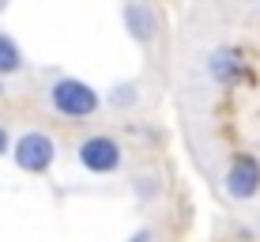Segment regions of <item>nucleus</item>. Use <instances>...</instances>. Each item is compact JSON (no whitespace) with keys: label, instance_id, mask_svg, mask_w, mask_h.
<instances>
[{"label":"nucleus","instance_id":"nucleus-5","mask_svg":"<svg viewBox=\"0 0 260 242\" xmlns=\"http://www.w3.org/2000/svg\"><path fill=\"white\" fill-rule=\"evenodd\" d=\"M208 76L215 79V84H222V87L241 84V79H245V61H241V53L230 49V46L215 49L208 57Z\"/></svg>","mask_w":260,"mask_h":242},{"label":"nucleus","instance_id":"nucleus-9","mask_svg":"<svg viewBox=\"0 0 260 242\" xmlns=\"http://www.w3.org/2000/svg\"><path fill=\"white\" fill-rule=\"evenodd\" d=\"M4 151H12V137H8V129L0 125V155H4Z\"/></svg>","mask_w":260,"mask_h":242},{"label":"nucleus","instance_id":"nucleus-3","mask_svg":"<svg viewBox=\"0 0 260 242\" xmlns=\"http://www.w3.org/2000/svg\"><path fill=\"white\" fill-rule=\"evenodd\" d=\"M79 163H83V170H91V174H113V170L121 167V144L113 137H87L83 144L76 148Z\"/></svg>","mask_w":260,"mask_h":242},{"label":"nucleus","instance_id":"nucleus-4","mask_svg":"<svg viewBox=\"0 0 260 242\" xmlns=\"http://www.w3.org/2000/svg\"><path fill=\"white\" fill-rule=\"evenodd\" d=\"M222 185H226V193L234 197V201H249V197L260 193V163L253 155H238L234 163H230L226 178H222Z\"/></svg>","mask_w":260,"mask_h":242},{"label":"nucleus","instance_id":"nucleus-1","mask_svg":"<svg viewBox=\"0 0 260 242\" xmlns=\"http://www.w3.org/2000/svg\"><path fill=\"white\" fill-rule=\"evenodd\" d=\"M49 102H53V110H57L60 118L83 121V118H91V114L98 110L102 98H98V91L91 84H83V79H76V76H64V79H53Z\"/></svg>","mask_w":260,"mask_h":242},{"label":"nucleus","instance_id":"nucleus-11","mask_svg":"<svg viewBox=\"0 0 260 242\" xmlns=\"http://www.w3.org/2000/svg\"><path fill=\"white\" fill-rule=\"evenodd\" d=\"M0 95H4V84H0Z\"/></svg>","mask_w":260,"mask_h":242},{"label":"nucleus","instance_id":"nucleus-8","mask_svg":"<svg viewBox=\"0 0 260 242\" xmlns=\"http://www.w3.org/2000/svg\"><path fill=\"white\" fill-rule=\"evenodd\" d=\"M132 102H136L132 87H117V95H113V106H132Z\"/></svg>","mask_w":260,"mask_h":242},{"label":"nucleus","instance_id":"nucleus-10","mask_svg":"<svg viewBox=\"0 0 260 242\" xmlns=\"http://www.w3.org/2000/svg\"><path fill=\"white\" fill-rule=\"evenodd\" d=\"M4 8H8V0H0V12H4Z\"/></svg>","mask_w":260,"mask_h":242},{"label":"nucleus","instance_id":"nucleus-2","mask_svg":"<svg viewBox=\"0 0 260 242\" xmlns=\"http://www.w3.org/2000/svg\"><path fill=\"white\" fill-rule=\"evenodd\" d=\"M12 159L15 167L26 170V174H46L53 167V159H57V140L49 137V132H23L19 140L12 144Z\"/></svg>","mask_w":260,"mask_h":242},{"label":"nucleus","instance_id":"nucleus-6","mask_svg":"<svg viewBox=\"0 0 260 242\" xmlns=\"http://www.w3.org/2000/svg\"><path fill=\"white\" fill-rule=\"evenodd\" d=\"M124 31L132 34L136 42H151L158 34V15L151 4H143V0H128L124 4Z\"/></svg>","mask_w":260,"mask_h":242},{"label":"nucleus","instance_id":"nucleus-7","mask_svg":"<svg viewBox=\"0 0 260 242\" xmlns=\"http://www.w3.org/2000/svg\"><path fill=\"white\" fill-rule=\"evenodd\" d=\"M23 68V53L19 46H15L12 38H8L4 31H0V76H12V72H19Z\"/></svg>","mask_w":260,"mask_h":242}]
</instances>
